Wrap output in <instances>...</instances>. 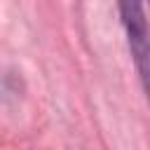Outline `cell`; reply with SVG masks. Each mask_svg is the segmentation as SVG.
<instances>
[{"label":"cell","instance_id":"1","mask_svg":"<svg viewBox=\"0 0 150 150\" xmlns=\"http://www.w3.org/2000/svg\"><path fill=\"white\" fill-rule=\"evenodd\" d=\"M120 21L124 26L129 49L136 63V70L141 75L143 89L148 87V21H145V9L143 0H115Z\"/></svg>","mask_w":150,"mask_h":150}]
</instances>
